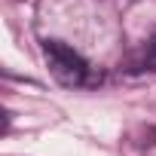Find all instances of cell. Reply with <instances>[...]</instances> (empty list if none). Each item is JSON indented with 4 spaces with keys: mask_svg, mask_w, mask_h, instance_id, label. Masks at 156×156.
Here are the masks:
<instances>
[{
    "mask_svg": "<svg viewBox=\"0 0 156 156\" xmlns=\"http://www.w3.org/2000/svg\"><path fill=\"white\" fill-rule=\"evenodd\" d=\"M43 55H46V64L52 70V76L61 83V86H83L86 83V61L76 55L70 46L58 43V40H49L43 46Z\"/></svg>",
    "mask_w": 156,
    "mask_h": 156,
    "instance_id": "obj_1",
    "label": "cell"
}]
</instances>
